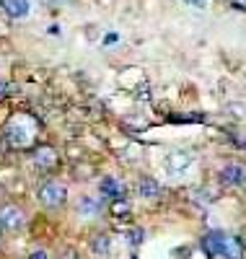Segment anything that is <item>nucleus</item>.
Returning <instances> with one entry per match:
<instances>
[{
    "instance_id": "nucleus-1",
    "label": "nucleus",
    "mask_w": 246,
    "mask_h": 259,
    "mask_svg": "<svg viewBox=\"0 0 246 259\" xmlns=\"http://www.w3.org/2000/svg\"><path fill=\"white\" fill-rule=\"evenodd\" d=\"M39 135V122L36 117H31L29 112H16L8 124H6V140L11 143V148L16 150H26L36 143Z\"/></svg>"
},
{
    "instance_id": "nucleus-2",
    "label": "nucleus",
    "mask_w": 246,
    "mask_h": 259,
    "mask_svg": "<svg viewBox=\"0 0 246 259\" xmlns=\"http://www.w3.org/2000/svg\"><path fill=\"white\" fill-rule=\"evenodd\" d=\"M39 202L44 207H50V210H57V207H62L65 202H68V189H65L62 182H55V179L44 182L39 187Z\"/></svg>"
},
{
    "instance_id": "nucleus-3",
    "label": "nucleus",
    "mask_w": 246,
    "mask_h": 259,
    "mask_svg": "<svg viewBox=\"0 0 246 259\" xmlns=\"http://www.w3.org/2000/svg\"><path fill=\"white\" fill-rule=\"evenodd\" d=\"M31 161L39 171H55L57 163H60V156L52 145H36L34 153H31Z\"/></svg>"
},
{
    "instance_id": "nucleus-4",
    "label": "nucleus",
    "mask_w": 246,
    "mask_h": 259,
    "mask_svg": "<svg viewBox=\"0 0 246 259\" xmlns=\"http://www.w3.org/2000/svg\"><path fill=\"white\" fill-rule=\"evenodd\" d=\"M192 161H194V156L189 153V150H171V153L166 156V171L171 177H182L192 166Z\"/></svg>"
},
{
    "instance_id": "nucleus-5",
    "label": "nucleus",
    "mask_w": 246,
    "mask_h": 259,
    "mask_svg": "<svg viewBox=\"0 0 246 259\" xmlns=\"http://www.w3.org/2000/svg\"><path fill=\"white\" fill-rule=\"evenodd\" d=\"M218 179L223 184H228V187H241V184H246V166L243 163H228V166H223Z\"/></svg>"
},
{
    "instance_id": "nucleus-6",
    "label": "nucleus",
    "mask_w": 246,
    "mask_h": 259,
    "mask_svg": "<svg viewBox=\"0 0 246 259\" xmlns=\"http://www.w3.org/2000/svg\"><path fill=\"white\" fill-rule=\"evenodd\" d=\"M21 226H24V212H21V207H16V205L0 207V228L3 231H18Z\"/></svg>"
},
{
    "instance_id": "nucleus-7",
    "label": "nucleus",
    "mask_w": 246,
    "mask_h": 259,
    "mask_svg": "<svg viewBox=\"0 0 246 259\" xmlns=\"http://www.w3.org/2000/svg\"><path fill=\"white\" fill-rule=\"evenodd\" d=\"M0 11H3L8 18H24L31 11L29 0H0Z\"/></svg>"
},
{
    "instance_id": "nucleus-8",
    "label": "nucleus",
    "mask_w": 246,
    "mask_h": 259,
    "mask_svg": "<svg viewBox=\"0 0 246 259\" xmlns=\"http://www.w3.org/2000/svg\"><path fill=\"white\" fill-rule=\"evenodd\" d=\"M220 256L223 259H241L243 256V244L241 239H236V236H228L223 239V249H220Z\"/></svg>"
},
{
    "instance_id": "nucleus-9",
    "label": "nucleus",
    "mask_w": 246,
    "mask_h": 259,
    "mask_svg": "<svg viewBox=\"0 0 246 259\" xmlns=\"http://www.w3.org/2000/svg\"><path fill=\"white\" fill-rule=\"evenodd\" d=\"M101 194L104 197H111V200H119V197H125V184L117 177H104L101 179Z\"/></svg>"
},
{
    "instance_id": "nucleus-10",
    "label": "nucleus",
    "mask_w": 246,
    "mask_h": 259,
    "mask_svg": "<svg viewBox=\"0 0 246 259\" xmlns=\"http://www.w3.org/2000/svg\"><path fill=\"white\" fill-rule=\"evenodd\" d=\"M138 192H140V197L153 200V197H158V194H161V184L155 182V179H150V177H143L138 182Z\"/></svg>"
},
{
    "instance_id": "nucleus-11",
    "label": "nucleus",
    "mask_w": 246,
    "mask_h": 259,
    "mask_svg": "<svg viewBox=\"0 0 246 259\" xmlns=\"http://www.w3.org/2000/svg\"><path fill=\"white\" fill-rule=\"evenodd\" d=\"M99 210H101V205H99V200H94V197H83V200L78 202V212L83 215V218H96Z\"/></svg>"
},
{
    "instance_id": "nucleus-12",
    "label": "nucleus",
    "mask_w": 246,
    "mask_h": 259,
    "mask_svg": "<svg viewBox=\"0 0 246 259\" xmlns=\"http://www.w3.org/2000/svg\"><path fill=\"white\" fill-rule=\"evenodd\" d=\"M111 215H117V218H125V215H130V202H127L125 197L111 200Z\"/></svg>"
},
{
    "instance_id": "nucleus-13",
    "label": "nucleus",
    "mask_w": 246,
    "mask_h": 259,
    "mask_svg": "<svg viewBox=\"0 0 246 259\" xmlns=\"http://www.w3.org/2000/svg\"><path fill=\"white\" fill-rule=\"evenodd\" d=\"M91 246H94V251H96V254H101V256H104V254H109V236L99 233L96 239L91 241Z\"/></svg>"
},
{
    "instance_id": "nucleus-14",
    "label": "nucleus",
    "mask_w": 246,
    "mask_h": 259,
    "mask_svg": "<svg viewBox=\"0 0 246 259\" xmlns=\"http://www.w3.org/2000/svg\"><path fill=\"white\" fill-rule=\"evenodd\" d=\"M127 236H130V244H132V246H138V244L143 241V231H140V228H132Z\"/></svg>"
},
{
    "instance_id": "nucleus-15",
    "label": "nucleus",
    "mask_w": 246,
    "mask_h": 259,
    "mask_svg": "<svg viewBox=\"0 0 246 259\" xmlns=\"http://www.w3.org/2000/svg\"><path fill=\"white\" fill-rule=\"evenodd\" d=\"M29 259H50V256H47V251L36 249V251H31V256H29Z\"/></svg>"
},
{
    "instance_id": "nucleus-16",
    "label": "nucleus",
    "mask_w": 246,
    "mask_h": 259,
    "mask_svg": "<svg viewBox=\"0 0 246 259\" xmlns=\"http://www.w3.org/2000/svg\"><path fill=\"white\" fill-rule=\"evenodd\" d=\"M236 143H238V145H241V148L246 150V133H241V135H236Z\"/></svg>"
},
{
    "instance_id": "nucleus-17",
    "label": "nucleus",
    "mask_w": 246,
    "mask_h": 259,
    "mask_svg": "<svg viewBox=\"0 0 246 259\" xmlns=\"http://www.w3.org/2000/svg\"><path fill=\"white\" fill-rule=\"evenodd\" d=\"M189 3H192V6H199V8H202V6H205V0H189Z\"/></svg>"
},
{
    "instance_id": "nucleus-18",
    "label": "nucleus",
    "mask_w": 246,
    "mask_h": 259,
    "mask_svg": "<svg viewBox=\"0 0 246 259\" xmlns=\"http://www.w3.org/2000/svg\"><path fill=\"white\" fill-rule=\"evenodd\" d=\"M241 3H246V0H241Z\"/></svg>"
}]
</instances>
